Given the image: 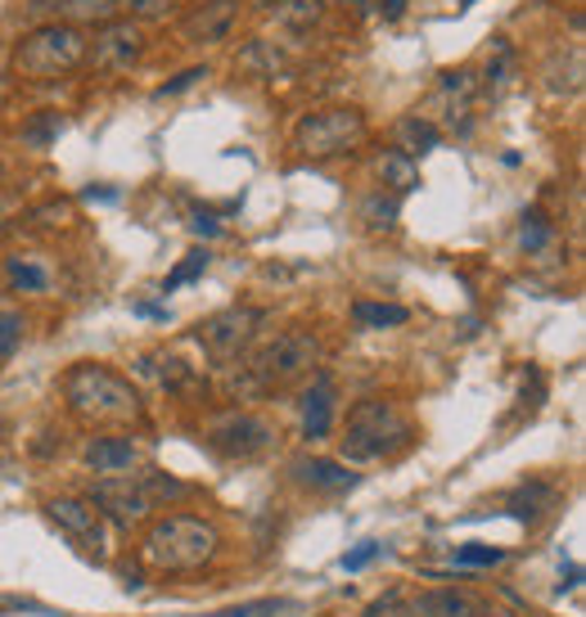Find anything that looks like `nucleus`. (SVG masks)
Masks as SVG:
<instances>
[{
	"label": "nucleus",
	"instance_id": "nucleus-1",
	"mask_svg": "<svg viewBox=\"0 0 586 617\" xmlns=\"http://www.w3.org/2000/svg\"><path fill=\"white\" fill-rule=\"evenodd\" d=\"M217 555H222V532L199 514H167L150 523V532L141 536V564L167 577L204 573Z\"/></svg>",
	"mask_w": 586,
	"mask_h": 617
},
{
	"label": "nucleus",
	"instance_id": "nucleus-2",
	"mask_svg": "<svg viewBox=\"0 0 586 617\" xmlns=\"http://www.w3.org/2000/svg\"><path fill=\"white\" fill-rule=\"evenodd\" d=\"M63 401H69L73 420L82 424H141L145 420V401L132 388V379H122L113 366L82 361L63 374Z\"/></svg>",
	"mask_w": 586,
	"mask_h": 617
},
{
	"label": "nucleus",
	"instance_id": "nucleus-3",
	"mask_svg": "<svg viewBox=\"0 0 586 617\" xmlns=\"http://www.w3.org/2000/svg\"><path fill=\"white\" fill-rule=\"evenodd\" d=\"M415 438L411 420L393 401L383 397H366L348 410V424H343V438H339V451L343 460H357V464H370V460H383V455H398L407 451Z\"/></svg>",
	"mask_w": 586,
	"mask_h": 617
},
{
	"label": "nucleus",
	"instance_id": "nucleus-4",
	"mask_svg": "<svg viewBox=\"0 0 586 617\" xmlns=\"http://www.w3.org/2000/svg\"><path fill=\"white\" fill-rule=\"evenodd\" d=\"M82 59H86L82 28H73V23H41V28H32L14 45L10 68H14L19 78H28V82H50V78L73 73Z\"/></svg>",
	"mask_w": 586,
	"mask_h": 617
},
{
	"label": "nucleus",
	"instance_id": "nucleus-5",
	"mask_svg": "<svg viewBox=\"0 0 586 617\" xmlns=\"http://www.w3.org/2000/svg\"><path fill=\"white\" fill-rule=\"evenodd\" d=\"M370 135V122L361 109L352 104H335V109H316L307 113L298 126H294V150L311 163L320 158H339V154H352L366 145Z\"/></svg>",
	"mask_w": 586,
	"mask_h": 617
},
{
	"label": "nucleus",
	"instance_id": "nucleus-6",
	"mask_svg": "<svg viewBox=\"0 0 586 617\" xmlns=\"http://www.w3.org/2000/svg\"><path fill=\"white\" fill-rule=\"evenodd\" d=\"M320 361V342L316 333L307 329H285L280 338H271L263 352L248 361V379L257 392H276V388H289L298 379H307Z\"/></svg>",
	"mask_w": 586,
	"mask_h": 617
},
{
	"label": "nucleus",
	"instance_id": "nucleus-7",
	"mask_svg": "<svg viewBox=\"0 0 586 617\" xmlns=\"http://www.w3.org/2000/svg\"><path fill=\"white\" fill-rule=\"evenodd\" d=\"M204 442L222 460H257L276 446V424L263 415H248V410H230V415L208 424Z\"/></svg>",
	"mask_w": 586,
	"mask_h": 617
},
{
	"label": "nucleus",
	"instance_id": "nucleus-8",
	"mask_svg": "<svg viewBox=\"0 0 586 617\" xmlns=\"http://www.w3.org/2000/svg\"><path fill=\"white\" fill-rule=\"evenodd\" d=\"M45 518L63 536H69L86 559H95V564L109 559V523H104V514L86 496H54V501H45Z\"/></svg>",
	"mask_w": 586,
	"mask_h": 617
},
{
	"label": "nucleus",
	"instance_id": "nucleus-9",
	"mask_svg": "<svg viewBox=\"0 0 586 617\" xmlns=\"http://www.w3.org/2000/svg\"><path fill=\"white\" fill-rule=\"evenodd\" d=\"M86 501L104 514V523L113 527H141L150 514H154V501L145 496V487L136 483V477H100V483L86 492Z\"/></svg>",
	"mask_w": 586,
	"mask_h": 617
},
{
	"label": "nucleus",
	"instance_id": "nucleus-10",
	"mask_svg": "<svg viewBox=\"0 0 586 617\" xmlns=\"http://www.w3.org/2000/svg\"><path fill=\"white\" fill-rule=\"evenodd\" d=\"M263 325H267L263 307H226V311H217L199 325V342L213 357H239Z\"/></svg>",
	"mask_w": 586,
	"mask_h": 617
},
{
	"label": "nucleus",
	"instance_id": "nucleus-11",
	"mask_svg": "<svg viewBox=\"0 0 586 617\" xmlns=\"http://www.w3.org/2000/svg\"><path fill=\"white\" fill-rule=\"evenodd\" d=\"M141 54H145V32L132 19H113L95 32V68H104V73H126Z\"/></svg>",
	"mask_w": 586,
	"mask_h": 617
},
{
	"label": "nucleus",
	"instance_id": "nucleus-12",
	"mask_svg": "<svg viewBox=\"0 0 586 617\" xmlns=\"http://www.w3.org/2000/svg\"><path fill=\"white\" fill-rule=\"evenodd\" d=\"M335 405H339V388H335V379L325 374V370H316V374H311V388L302 392V438H307V442L330 438Z\"/></svg>",
	"mask_w": 586,
	"mask_h": 617
},
{
	"label": "nucleus",
	"instance_id": "nucleus-13",
	"mask_svg": "<svg viewBox=\"0 0 586 617\" xmlns=\"http://www.w3.org/2000/svg\"><path fill=\"white\" fill-rule=\"evenodd\" d=\"M235 14H239V0H204V6H194V10L181 19V37L194 41V45H204V41H226Z\"/></svg>",
	"mask_w": 586,
	"mask_h": 617
},
{
	"label": "nucleus",
	"instance_id": "nucleus-14",
	"mask_svg": "<svg viewBox=\"0 0 586 617\" xmlns=\"http://www.w3.org/2000/svg\"><path fill=\"white\" fill-rule=\"evenodd\" d=\"M141 451L132 438H91L86 442V464L100 473V477H126L136 469Z\"/></svg>",
	"mask_w": 586,
	"mask_h": 617
},
{
	"label": "nucleus",
	"instance_id": "nucleus-15",
	"mask_svg": "<svg viewBox=\"0 0 586 617\" xmlns=\"http://www.w3.org/2000/svg\"><path fill=\"white\" fill-rule=\"evenodd\" d=\"M411 617H496V613L465 590H429L411 599Z\"/></svg>",
	"mask_w": 586,
	"mask_h": 617
},
{
	"label": "nucleus",
	"instance_id": "nucleus-16",
	"mask_svg": "<svg viewBox=\"0 0 586 617\" xmlns=\"http://www.w3.org/2000/svg\"><path fill=\"white\" fill-rule=\"evenodd\" d=\"M294 477L311 492H352L361 483V477L348 473V464H339V460H298Z\"/></svg>",
	"mask_w": 586,
	"mask_h": 617
},
{
	"label": "nucleus",
	"instance_id": "nucleus-17",
	"mask_svg": "<svg viewBox=\"0 0 586 617\" xmlns=\"http://www.w3.org/2000/svg\"><path fill=\"white\" fill-rule=\"evenodd\" d=\"M398 154H407V158H415V154H429V150H438L442 145V131H438V122H429V117H420V113H407L402 122H398Z\"/></svg>",
	"mask_w": 586,
	"mask_h": 617
},
{
	"label": "nucleus",
	"instance_id": "nucleus-18",
	"mask_svg": "<svg viewBox=\"0 0 586 617\" xmlns=\"http://www.w3.org/2000/svg\"><path fill=\"white\" fill-rule=\"evenodd\" d=\"M6 280H10V289H19V294H45V289H50V270H45L37 257H10V261H6Z\"/></svg>",
	"mask_w": 586,
	"mask_h": 617
},
{
	"label": "nucleus",
	"instance_id": "nucleus-19",
	"mask_svg": "<svg viewBox=\"0 0 586 617\" xmlns=\"http://www.w3.org/2000/svg\"><path fill=\"white\" fill-rule=\"evenodd\" d=\"M555 501H559V492H555L551 483H528V487H518V492L510 496V510H514L518 518H542V514L555 510Z\"/></svg>",
	"mask_w": 586,
	"mask_h": 617
},
{
	"label": "nucleus",
	"instance_id": "nucleus-20",
	"mask_svg": "<svg viewBox=\"0 0 586 617\" xmlns=\"http://www.w3.org/2000/svg\"><path fill=\"white\" fill-rule=\"evenodd\" d=\"M352 320L361 329H393V325H407L411 311L398 302H352Z\"/></svg>",
	"mask_w": 586,
	"mask_h": 617
},
{
	"label": "nucleus",
	"instance_id": "nucleus-21",
	"mask_svg": "<svg viewBox=\"0 0 586 617\" xmlns=\"http://www.w3.org/2000/svg\"><path fill=\"white\" fill-rule=\"evenodd\" d=\"M379 176H383V185H393L398 194H407V189L420 185L415 163H411L407 154H398V150H383V158H379Z\"/></svg>",
	"mask_w": 586,
	"mask_h": 617
},
{
	"label": "nucleus",
	"instance_id": "nucleus-22",
	"mask_svg": "<svg viewBox=\"0 0 586 617\" xmlns=\"http://www.w3.org/2000/svg\"><path fill=\"white\" fill-rule=\"evenodd\" d=\"M361 222H366V230H393L398 226V194H370L366 203H361Z\"/></svg>",
	"mask_w": 586,
	"mask_h": 617
},
{
	"label": "nucleus",
	"instance_id": "nucleus-23",
	"mask_svg": "<svg viewBox=\"0 0 586 617\" xmlns=\"http://www.w3.org/2000/svg\"><path fill=\"white\" fill-rule=\"evenodd\" d=\"M320 14H325L320 0H276V19H280L285 28H294V32H307Z\"/></svg>",
	"mask_w": 586,
	"mask_h": 617
},
{
	"label": "nucleus",
	"instance_id": "nucleus-24",
	"mask_svg": "<svg viewBox=\"0 0 586 617\" xmlns=\"http://www.w3.org/2000/svg\"><path fill=\"white\" fill-rule=\"evenodd\" d=\"M213 266V253L208 248H194V253H185V261L172 270V276L163 280V294H172V289H181V285H194V280H204V270Z\"/></svg>",
	"mask_w": 586,
	"mask_h": 617
},
{
	"label": "nucleus",
	"instance_id": "nucleus-25",
	"mask_svg": "<svg viewBox=\"0 0 586 617\" xmlns=\"http://www.w3.org/2000/svg\"><path fill=\"white\" fill-rule=\"evenodd\" d=\"M438 91H442V100H461V104H470L474 91H479V73H474V68H446V73L438 78Z\"/></svg>",
	"mask_w": 586,
	"mask_h": 617
},
{
	"label": "nucleus",
	"instance_id": "nucleus-26",
	"mask_svg": "<svg viewBox=\"0 0 586 617\" xmlns=\"http://www.w3.org/2000/svg\"><path fill=\"white\" fill-rule=\"evenodd\" d=\"M555 226L546 222V213H524V226H518V244H524V253H542L551 244Z\"/></svg>",
	"mask_w": 586,
	"mask_h": 617
},
{
	"label": "nucleus",
	"instance_id": "nucleus-27",
	"mask_svg": "<svg viewBox=\"0 0 586 617\" xmlns=\"http://www.w3.org/2000/svg\"><path fill=\"white\" fill-rule=\"evenodd\" d=\"M366 617H411V595L402 586H388L379 599L366 604Z\"/></svg>",
	"mask_w": 586,
	"mask_h": 617
},
{
	"label": "nucleus",
	"instance_id": "nucleus-28",
	"mask_svg": "<svg viewBox=\"0 0 586 617\" xmlns=\"http://www.w3.org/2000/svg\"><path fill=\"white\" fill-rule=\"evenodd\" d=\"M23 342V316L19 311H0V361H10Z\"/></svg>",
	"mask_w": 586,
	"mask_h": 617
},
{
	"label": "nucleus",
	"instance_id": "nucleus-29",
	"mask_svg": "<svg viewBox=\"0 0 586 617\" xmlns=\"http://www.w3.org/2000/svg\"><path fill=\"white\" fill-rule=\"evenodd\" d=\"M505 555L496 551V545H461V551H455V564L461 568H496Z\"/></svg>",
	"mask_w": 586,
	"mask_h": 617
},
{
	"label": "nucleus",
	"instance_id": "nucleus-30",
	"mask_svg": "<svg viewBox=\"0 0 586 617\" xmlns=\"http://www.w3.org/2000/svg\"><path fill=\"white\" fill-rule=\"evenodd\" d=\"M69 14L73 19H100V23H113V14H117V0H69Z\"/></svg>",
	"mask_w": 586,
	"mask_h": 617
},
{
	"label": "nucleus",
	"instance_id": "nucleus-31",
	"mask_svg": "<svg viewBox=\"0 0 586 617\" xmlns=\"http://www.w3.org/2000/svg\"><path fill=\"white\" fill-rule=\"evenodd\" d=\"M172 6H176V0H117V10L136 14V19H167Z\"/></svg>",
	"mask_w": 586,
	"mask_h": 617
},
{
	"label": "nucleus",
	"instance_id": "nucleus-32",
	"mask_svg": "<svg viewBox=\"0 0 586 617\" xmlns=\"http://www.w3.org/2000/svg\"><path fill=\"white\" fill-rule=\"evenodd\" d=\"M379 555H383V545H379V541H361L357 551L343 555V568H348V573H361V568H370Z\"/></svg>",
	"mask_w": 586,
	"mask_h": 617
},
{
	"label": "nucleus",
	"instance_id": "nucleus-33",
	"mask_svg": "<svg viewBox=\"0 0 586 617\" xmlns=\"http://www.w3.org/2000/svg\"><path fill=\"white\" fill-rule=\"evenodd\" d=\"M204 78H208V68H185V73H176V78H172L167 86H158L154 95H158V100H167V95H181V91H189V86H199Z\"/></svg>",
	"mask_w": 586,
	"mask_h": 617
},
{
	"label": "nucleus",
	"instance_id": "nucleus-34",
	"mask_svg": "<svg viewBox=\"0 0 586 617\" xmlns=\"http://www.w3.org/2000/svg\"><path fill=\"white\" fill-rule=\"evenodd\" d=\"M189 230L199 235V239H217V235H222V222H217V217H208V213H199V217L189 222Z\"/></svg>",
	"mask_w": 586,
	"mask_h": 617
},
{
	"label": "nucleus",
	"instance_id": "nucleus-35",
	"mask_svg": "<svg viewBox=\"0 0 586 617\" xmlns=\"http://www.w3.org/2000/svg\"><path fill=\"white\" fill-rule=\"evenodd\" d=\"M54 131H59V122H54V117H45V122H37V126H28V131H23V141H32V145H45Z\"/></svg>",
	"mask_w": 586,
	"mask_h": 617
},
{
	"label": "nucleus",
	"instance_id": "nucleus-36",
	"mask_svg": "<svg viewBox=\"0 0 586 617\" xmlns=\"http://www.w3.org/2000/svg\"><path fill=\"white\" fill-rule=\"evenodd\" d=\"M280 604H271V599H263V604H239V608H226V613H217V617H257V613H276Z\"/></svg>",
	"mask_w": 586,
	"mask_h": 617
},
{
	"label": "nucleus",
	"instance_id": "nucleus-37",
	"mask_svg": "<svg viewBox=\"0 0 586 617\" xmlns=\"http://www.w3.org/2000/svg\"><path fill=\"white\" fill-rule=\"evenodd\" d=\"M407 6H411V0H374V10L383 14V23H398L407 14Z\"/></svg>",
	"mask_w": 586,
	"mask_h": 617
},
{
	"label": "nucleus",
	"instance_id": "nucleus-38",
	"mask_svg": "<svg viewBox=\"0 0 586 617\" xmlns=\"http://www.w3.org/2000/svg\"><path fill=\"white\" fill-rule=\"evenodd\" d=\"M86 194H91V198H104V203H113V198H117V189H86Z\"/></svg>",
	"mask_w": 586,
	"mask_h": 617
},
{
	"label": "nucleus",
	"instance_id": "nucleus-39",
	"mask_svg": "<svg viewBox=\"0 0 586 617\" xmlns=\"http://www.w3.org/2000/svg\"><path fill=\"white\" fill-rule=\"evenodd\" d=\"M343 6H352V10H357V14H366V10H370V6H374V0H343Z\"/></svg>",
	"mask_w": 586,
	"mask_h": 617
},
{
	"label": "nucleus",
	"instance_id": "nucleus-40",
	"mask_svg": "<svg viewBox=\"0 0 586 617\" xmlns=\"http://www.w3.org/2000/svg\"><path fill=\"white\" fill-rule=\"evenodd\" d=\"M0 433H6V424H0Z\"/></svg>",
	"mask_w": 586,
	"mask_h": 617
}]
</instances>
